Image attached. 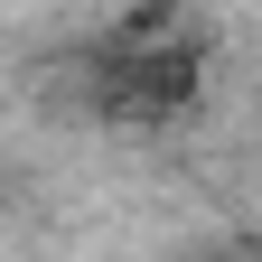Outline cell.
Here are the masks:
<instances>
[{
	"instance_id": "obj_1",
	"label": "cell",
	"mask_w": 262,
	"mask_h": 262,
	"mask_svg": "<svg viewBox=\"0 0 262 262\" xmlns=\"http://www.w3.org/2000/svg\"><path fill=\"white\" fill-rule=\"evenodd\" d=\"M75 94L94 122L113 131H169L178 113H196V94H206V38H196L187 19H113L103 38L84 47L75 66Z\"/></svg>"
}]
</instances>
